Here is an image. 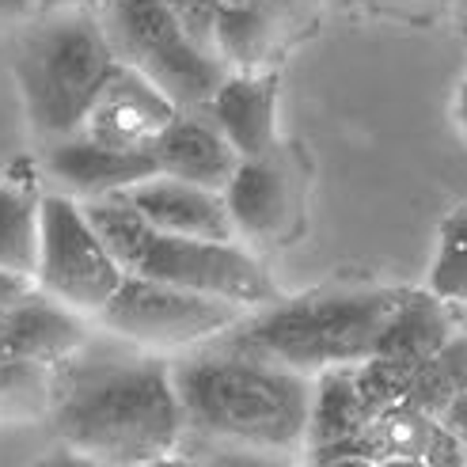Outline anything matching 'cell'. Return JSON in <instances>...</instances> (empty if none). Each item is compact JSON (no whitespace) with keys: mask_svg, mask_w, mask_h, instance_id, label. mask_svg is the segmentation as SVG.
Here are the masks:
<instances>
[{"mask_svg":"<svg viewBox=\"0 0 467 467\" xmlns=\"http://www.w3.org/2000/svg\"><path fill=\"white\" fill-rule=\"evenodd\" d=\"M38 198L27 186L0 182V270L31 277L38 270V240H42V217Z\"/></svg>","mask_w":467,"mask_h":467,"instance_id":"cell-18","label":"cell"},{"mask_svg":"<svg viewBox=\"0 0 467 467\" xmlns=\"http://www.w3.org/2000/svg\"><path fill=\"white\" fill-rule=\"evenodd\" d=\"M426 289L445 305H467V202L441 221Z\"/></svg>","mask_w":467,"mask_h":467,"instance_id":"cell-19","label":"cell"},{"mask_svg":"<svg viewBox=\"0 0 467 467\" xmlns=\"http://www.w3.org/2000/svg\"><path fill=\"white\" fill-rule=\"evenodd\" d=\"M171 119H175V107L145 77L119 65L107 88L99 91V99L91 103L80 133L107 149L152 152V145L160 141V133L168 130Z\"/></svg>","mask_w":467,"mask_h":467,"instance_id":"cell-9","label":"cell"},{"mask_svg":"<svg viewBox=\"0 0 467 467\" xmlns=\"http://www.w3.org/2000/svg\"><path fill=\"white\" fill-rule=\"evenodd\" d=\"M156 175H168L205 191H224L232 171L240 168V156L221 137V130L205 119L202 110H175L168 130L152 145Z\"/></svg>","mask_w":467,"mask_h":467,"instance_id":"cell-15","label":"cell"},{"mask_svg":"<svg viewBox=\"0 0 467 467\" xmlns=\"http://www.w3.org/2000/svg\"><path fill=\"white\" fill-rule=\"evenodd\" d=\"M422 463L426 467H467V445H463L456 433H449L441 422H433V433L426 441Z\"/></svg>","mask_w":467,"mask_h":467,"instance_id":"cell-26","label":"cell"},{"mask_svg":"<svg viewBox=\"0 0 467 467\" xmlns=\"http://www.w3.org/2000/svg\"><path fill=\"white\" fill-rule=\"evenodd\" d=\"M35 293V282L31 277H19V274H8V270H0V312H8L16 308L23 296H31Z\"/></svg>","mask_w":467,"mask_h":467,"instance_id":"cell-28","label":"cell"},{"mask_svg":"<svg viewBox=\"0 0 467 467\" xmlns=\"http://www.w3.org/2000/svg\"><path fill=\"white\" fill-rule=\"evenodd\" d=\"M414 377V365L403 361H391V358H368L361 365H354V384L365 410L377 418L388 407H400L407 400V388Z\"/></svg>","mask_w":467,"mask_h":467,"instance_id":"cell-22","label":"cell"},{"mask_svg":"<svg viewBox=\"0 0 467 467\" xmlns=\"http://www.w3.org/2000/svg\"><path fill=\"white\" fill-rule=\"evenodd\" d=\"M433 365L445 372V380L456 388V395L467 391V335L463 331H452V338L437 349Z\"/></svg>","mask_w":467,"mask_h":467,"instance_id":"cell-27","label":"cell"},{"mask_svg":"<svg viewBox=\"0 0 467 467\" xmlns=\"http://www.w3.org/2000/svg\"><path fill=\"white\" fill-rule=\"evenodd\" d=\"M50 426L65 449L107 467H145L179 452L186 426L171 358L103 331L50 368Z\"/></svg>","mask_w":467,"mask_h":467,"instance_id":"cell-1","label":"cell"},{"mask_svg":"<svg viewBox=\"0 0 467 467\" xmlns=\"http://www.w3.org/2000/svg\"><path fill=\"white\" fill-rule=\"evenodd\" d=\"M441 426H445L449 433H456L463 445H467V391H460V395H452V403L445 407V414L437 418Z\"/></svg>","mask_w":467,"mask_h":467,"instance_id":"cell-30","label":"cell"},{"mask_svg":"<svg viewBox=\"0 0 467 467\" xmlns=\"http://www.w3.org/2000/svg\"><path fill=\"white\" fill-rule=\"evenodd\" d=\"M319 467H380L377 460H365V456H342V460H327Z\"/></svg>","mask_w":467,"mask_h":467,"instance_id":"cell-35","label":"cell"},{"mask_svg":"<svg viewBox=\"0 0 467 467\" xmlns=\"http://www.w3.org/2000/svg\"><path fill=\"white\" fill-rule=\"evenodd\" d=\"M50 410V368L0 358V418H38Z\"/></svg>","mask_w":467,"mask_h":467,"instance_id":"cell-21","label":"cell"},{"mask_svg":"<svg viewBox=\"0 0 467 467\" xmlns=\"http://www.w3.org/2000/svg\"><path fill=\"white\" fill-rule=\"evenodd\" d=\"M403 289H319L247 312L217 342L293 372L354 368L372 358Z\"/></svg>","mask_w":467,"mask_h":467,"instance_id":"cell-3","label":"cell"},{"mask_svg":"<svg viewBox=\"0 0 467 467\" xmlns=\"http://www.w3.org/2000/svg\"><path fill=\"white\" fill-rule=\"evenodd\" d=\"M277 73H228L202 114L221 130L240 160L277 152Z\"/></svg>","mask_w":467,"mask_h":467,"instance_id":"cell-11","label":"cell"},{"mask_svg":"<svg viewBox=\"0 0 467 467\" xmlns=\"http://www.w3.org/2000/svg\"><path fill=\"white\" fill-rule=\"evenodd\" d=\"M145 467H194V463L186 460L182 452H171V456H160V460H152V463H145Z\"/></svg>","mask_w":467,"mask_h":467,"instance_id":"cell-36","label":"cell"},{"mask_svg":"<svg viewBox=\"0 0 467 467\" xmlns=\"http://www.w3.org/2000/svg\"><path fill=\"white\" fill-rule=\"evenodd\" d=\"M377 8H426V5H441V0H368Z\"/></svg>","mask_w":467,"mask_h":467,"instance_id":"cell-34","label":"cell"},{"mask_svg":"<svg viewBox=\"0 0 467 467\" xmlns=\"http://www.w3.org/2000/svg\"><path fill=\"white\" fill-rule=\"evenodd\" d=\"M99 0H42V12H61V8H96Z\"/></svg>","mask_w":467,"mask_h":467,"instance_id":"cell-33","label":"cell"},{"mask_svg":"<svg viewBox=\"0 0 467 467\" xmlns=\"http://www.w3.org/2000/svg\"><path fill=\"white\" fill-rule=\"evenodd\" d=\"M38 217H42V240H38L35 289L65 308L96 319L126 277L119 259L99 240L96 224L88 221L77 198L42 194Z\"/></svg>","mask_w":467,"mask_h":467,"instance_id":"cell-8","label":"cell"},{"mask_svg":"<svg viewBox=\"0 0 467 467\" xmlns=\"http://www.w3.org/2000/svg\"><path fill=\"white\" fill-rule=\"evenodd\" d=\"M430 433H433V418L407 407V403L388 407L368 422V441H372V452H377V463H384V460H422Z\"/></svg>","mask_w":467,"mask_h":467,"instance_id":"cell-20","label":"cell"},{"mask_svg":"<svg viewBox=\"0 0 467 467\" xmlns=\"http://www.w3.org/2000/svg\"><path fill=\"white\" fill-rule=\"evenodd\" d=\"M96 16L119 65L145 77L175 110H202L228 77V65L160 0H99Z\"/></svg>","mask_w":467,"mask_h":467,"instance_id":"cell-6","label":"cell"},{"mask_svg":"<svg viewBox=\"0 0 467 467\" xmlns=\"http://www.w3.org/2000/svg\"><path fill=\"white\" fill-rule=\"evenodd\" d=\"M0 358H8V349H5V331H0Z\"/></svg>","mask_w":467,"mask_h":467,"instance_id":"cell-39","label":"cell"},{"mask_svg":"<svg viewBox=\"0 0 467 467\" xmlns=\"http://www.w3.org/2000/svg\"><path fill=\"white\" fill-rule=\"evenodd\" d=\"M221 5H259V0H217V8Z\"/></svg>","mask_w":467,"mask_h":467,"instance_id":"cell-38","label":"cell"},{"mask_svg":"<svg viewBox=\"0 0 467 467\" xmlns=\"http://www.w3.org/2000/svg\"><path fill=\"white\" fill-rule=\"evenodd\" d=\"M221 198L236 240L247 244L277 240L293 217V182L277 152L263 160H240V168L232 171Z\"/></svg>","mask_w":467,"mask_h":467,"instance_id":"cell-13","label":"cell"},{"mask_svg":"<svg viewBox=\"0 0 467 467\" xmlns=\"http://www.w3.org/2000/svg\"><path fill=\"white\" fill-rule=\"evenodd\" d=\"M168 8L191 38H198L202 46L213 50V23H217V0H160Z\"/></svg>","mask_w":467,"mask_h":467,"instance_id":"cell-25","label":"cell"},{"mask_svg":"<svg viewBox=\"0 0 467 467\" xmlns=\"http://www.w3.org/2000/svg\"><path fill=\"white\" fill-rule=\"evenodd\" d=\"M114 68L119 57L99 27L96 8L38 12L16 57V80L35 133L46 141L80 133Z\"/></svg>","mask_w":467,"mask_h":467,"instance_id":"cell-5","label":"cell"},{"mask_svg":"<svg viewBox=\"0 0 467 467\" xmlns=\"http://www.w3.org/2000/svg\"><path fill=\"white\" fill-rule=\"evenodd\" d=\"M186 437L300 456L312 410V377L277 361L205 342L171 358Z\"/></svg>","mask_w":467,"mask_h":467,"instance_id":"cell-2","label":"cell"},{"mask_svg":"<svg viewBox=\"0 0 467 467\" xmlns=\"http://www.w3.org/2000/svg\"><path fill=\"white\" fill-rule=\"evenodd\" d=\"M80 205L88 221L96 224L99 240L119 259L122 274L191 293H209L232 300V305H244L251 312L282 300L266 266L244 244H205V240L171 236V232H160L149 221H141L119 198H99Z\"/></svg>","mask_w":467,"mask_h":467,"instance_id":"cell-4","label":"cell"},{"mask_svg":"<svg viewBox=\"0 0 467 467\" xmlns=\"http://www.w3.org/2000/svg\"><path fill=\"white\" fill-rule=\"evenodd\" d=\"M456 130H460V137L467 141V80L456 91Z\"/></svg>","mask_w":467,"mask_h":467,"instance_id":"cell-32","label":"cell"},{"mask_svg":"<svg viewBox=\"0 0 467 467\" xmlns=\"http://www.w3.org/2000/svg\"><path fill=\"white\" fill-rule=\"evenodd\" d=\"M452 395H456V388L445 380V372H441L433 361H426V365H418L414 368V377H410V388H407V407H414V410H422V414H430L433 422L441 414H445V407L452 403Z\"/></svg>","mask_w":467,"mask_h":467,"instance_id":"cell-24","label":"cell"},{"mask_svg":"<svg viewBox=\"0 0 467 467\" xmlns=\"http://www.w3.org/2000/svg\"><path fill=\"white\" fill-rule=\"evenodd\" d=\"M247 312L251 308L221 296L126 274L122 285L114 289V296L91 323L137 349H149V354H186V349H198L228 335Z\"/></svg>","mask_w":467,"mask_h":467,"instance_id":"cell-7","label":"cell"},{"mask_svg":"<svg viewBox=\"0 0 467 467\" xmlns=\"http://www.w3.org/2000/svg\"><path fill=\"white\" fill-rule=\"evenodd\" d=\"M452 316L449 305L437 300L430 289H403L400 305L391 308L384 331L377 338L372 358H391L403 365H426L437 358V349L452 338Z\"/></svg>","mask_w":467,"mask_h":467,"instance_id":"cell-16","label":"cell"},{"mask_svg":"<svg viewBox=\"0 0 467 467\" xmlns=\"http://www.w3.org/2000/svg\"><path fill=\"white\" fill-rule=\"evenodd\" d=\"M179 452L194 467H305L300 456L247 449V445H221V441H194V437H182Z\"/></svg>","mask_w":467,"mask_h":467,"instance_id":"cell-23","label":"cell"},{"mask_svg":"<svg viewBox=\"0 0 467 467\" xmlns=\"http://www.w3.org/2000/svg\"><path fill=\"white\" fill-rule=\"evenodd\" d=\"M42 12V0H0V23H31Z\"/></svg>","mask_w":467,"mask_h":467,"instance_id":"cell-31","label":"cell"},{"mask_svg":"<svg viewBox=\"0 0 467 467\" xmlns=\"http://www.w3.org/2000/svg\"><path fill=\"white\" fill-rule=\"evenodd\" d=\"M31 467H107V463H99V460H91V456H84V452H73V449L57 445V449H50L46 456H38Z\"/></svg>","mask_w":467,"mask_h":467,"instance_id":"cell-29","label":"cell"},{"mask_svg":"<svg viewBox=\"0 0 467 467\" xmlns=\"http://www.w3.org/2000/svg\"><path fill=\"white\" fill-rule=\"evenodd\" d=\"M277 46V23L259 5H221L213 23V54L228 65V73H263Z\"/></svg>","mask_w":467,"mask_h":467,"instance_id":"cell-17","label":"cell"},{"mask_svg":"<svg viewBox=\"0 0 467 467\" xmlns=\"http://www.w3.org/2000/svg\"><path fill=\"white\" fill-rule=\"evenodd\" d=\"M380 467H426L422 460H384Z\"/></svg>","mask_w":467,"mask_h":467,"instance_id":"cell-37","label":"cell"},{"mask_svg":"<svg viewBox=\"0 0 467 467\" xmlns=\"http://www.w3.org/2000/svg\"><path fill=\"white\" fill-rule=\"evenodd\" d=\"M46 171H50L54 182L65 186L68 198L99 202V198H114V194L130 191V186L152 179L156 160H152V152L107 149L84 133H73V137H61V141H50Z\"/></svg>","mask_w":467,"mask_h":467,"instance_id":"cell-12","label":"cell"},{"mask_svg":"<svg viewBox=\"0 0 467 467\" xmlns=\"http://www.w3.org/2000/svg\"><path fill=\"white\" fill-rule=\"evenodd\" d=\"M114 198L130 205L141 221H149L160 232H171V236L205 240V244H240L236 232H232L224 198L217 191H205V186L152 175Z\"/></svg>","mask_w":467,"mask_h":467,"instance_id":"cell-10","label":"cell"},{"mask_svg":"<svg viewBox=\"0 0 467 467\" xmlns=\"http://www.w3.org/2000/svg\"><path fill=\"white\" fill-rule=\"evenodd\" d=\"M91 327L96 323H91L88 316L57 305V300H50L38 289L31 296H23L16 308L0 312V331H5L8 358L46 365V368H54L65 358H73L77 349L91 338Z\"/></svg>","mask_w":467,"mask_h":467,"instance_id":"cell-14","label":"cell"}]
</instances>
